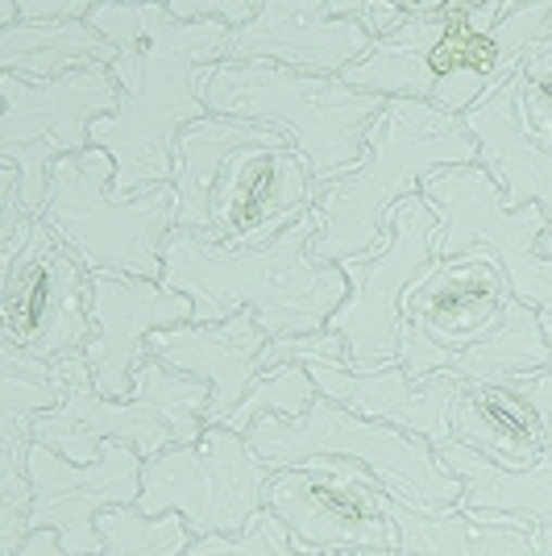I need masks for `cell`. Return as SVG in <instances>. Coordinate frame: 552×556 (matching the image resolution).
Wrapping results in <instances>:
<instances>
[{"instance_id":"6da1fadb","label":"cell","mask_w":552,"mask_h":556,"mask_svg":"<svg viewBox=\"0 0 552 556\" xmlns=\"http://www.w3.org/2000/svg\"><path fill=\"white\" fill-rule=\"evenodd\" d=\"M88 22L116 47L109 71L121 84V104L96 121L92 146L113 159L121 195L171 187L179 138L208 116L204 71L225 63L237 29L175 22L159 0H96Z\"/></svg>"},{"instance_id":"7a4b0ae2","label":"cell","mask_w":552,"mask_h":556,"mask_svg":"<svg viewBox=\"0 0 552 556\" xmlns=\"http://www.w3.org/2000/svg\"><path fill=\"white\" fill-rule=\"evenodd\" d=\"M544 47H552V0H432L407 4V17L341 79L357 92L424 100L465 116Z\"/></svg>"},{"instance_id":"3957f363","label":"cell","mask_w":552,"mask_h":556,"mask_svg":"<svg viewBox=\"0 0 552 556\" xmlns=\"http://www.w3.org/2000/svg\"><path fill=\"white\" fill-rule=\"evenodd\" d=\"M175 229L229 250H258L316 212L321 184L278 129L212 116L196 121L175 150Z\"/></svg>"},{"instance_id":"277c9868","label":"cell","mask_w":552,"mask_h":556,"mask_svg":"<svg viewBox=\"0 0 552 556\" xmlns=\"http://www.w3.org/2000/svg\"><path fill=\"white\" fill-rule=\"evenodd\" d=\"M316 232V212L258 250H229L200 232L175 229L162 254V282L196 303L191 325H225L237 312H250L271 341L308 337L328 328L349 300L341 262L312 254Z\"/></svg>"},{"instance_id":"5b68a950","label":"cell","mask_w":552,"mask_h":556,"mask_svg":"<svg viewBox=\"0 0 552 556\" xmlns=\"http://www.w3.org/2000/svg\"><path fill=\"white\" fill-rule=\"evenodd\" d=\"M478 163V141L465 121L424 100H387L357 170L321 187V232L312 254L321 262L378 254L391 241V212L424 191L449 166Z\"/></svg>"},{"instance_id":"8992f818","label":"cell","mask_w":552,"mask_h":556,"mask_svg":"<svg viewBox=\"0 0 552 556\" xmlns=\"http://www.w3.org/2000/svg\"><path fill=\"white\" fill-rule=\"evenodd\" d=\"M204 104L212 116L278 129L324 187L362 166L369 129L387 109V96L357 92L341 75H308L271 63H216L204 71Z\"/></svg>"},{"instance_id":"52a82bcc","label":"cell","mask_w":552,"mask_h":556,"mask_svg":"<svg viewBox=\"0 0 552 556\" xmlns=\"http://www.w3.org/2000/svg\"><path fill=\"white\" fill-rule=\"evenodd\" d=\"M67 399L34 419V441L63 453L75 465L100 462L104 444H134L141 457H159L175 444H196L208 428V382L162 366L150 357L141 366L129 399L96 391L84 357L63 362Z\"/></svg>"},{"instance_id":"ba28073f","label":"cell","mask_w":552,"mask_h":556,"mask_svg":"<svg viewBox=\"0 0 552 556\" xmlns=\"http://www.w3.org/2000/svg\"><path fill=\"white\" fill-rule=\"evenodd\" d=\"M113 179V159L96 146L59 159L50 170L42 220L92 275L162 282V254L175 232V191L150 187L141 195H121Z\"/></svg>"},{"instance_id":"9c48e42d","label":"cell","mask_w":552,"mask_h":556,"mask_svg":"<svg viewBox=\"0 0 552 556\" xmlns=\"http://www.w3.org/2000/svg\"><path fill=\"white\" fill-rule=\"evenodd\" d=\"M250 448L271 469H291L308 457H349L407 507H457L461 478L437 457V448L403 428L353 416L349 407L316 394L300 419L266 416L246 432Z\"/></svg>"},{"instance_id":"30bf717a","label":"cell","mask_w":552,"mask_h":556,"mask_svg":"<svg viewBox=\"0 0 552 556\" xmlns=\"http://www.w3.org/2000/svg\"><path fill=\"white\" fill-rule=\"evenodd\" d=\"M275 469L250 448L246 432L208 424L196 444H175L141 465L146 515H184L191 535H241L266 510Z\"/></svg>"},{"instance_id":"8fae6325","label":"cell","mask_w":552,"mask_h":556,"mask_svg":"<svg viewBox=\"0 0 552 556\" xmlns=\"http://www.w3.org/2000/svg\"><path fill=\"white\" fill-rule=\"evenodd\" d=\"M121 84L109 67L71 71L50 84L0 75V163L17 166L29 216H42L59 159L92 150L96 121L116 113Z\"/></svg>"},{"instance_id":"7c38bea8","label":"cell","mask_w":552,"mask_h":556,"mask_svg":"<svg viewBox=\"0 0 552 556\" xmlns=\"http://www.w3.org/2000/svg\"><path fill=\"white\" fill-rule=\"evenodd\" d=\"M0 345L34 362L63 366L92 341V270L42 216H34L22 254L4 262Z\"/></svg>"},{"instance_id":"4fadbf2b","label":"cell","mask_w":552,"mask_h":556,"mask_svg":"<svg viewBox=\"0 0 552 556\" xmlns=\"http://www.w3.org/2000/svg\"><path fill=\"white\" fill-rule=\"evenodd\" d=\"M387 498L391 490L349 457H308L275 469L266 486V510L308 556L399 553Z\"/></svg>"},{"instance_id":"5bb4252c","label":"cell","mask_w":552,"mask_h":556,"mask_svg":"<svg viewBox=\"0 0 552 556\" xmlns=\"http://www.w3.org/2000/svg\"><path fill=\"white\" fill-rule=\"evenodd\" d=\"M424 200L440 212L437 257H461L469 250H486L499 257L515 300L552 312V257H544L540 241L549 229V212L506 208L499 184L486 175L482 163L449 166L424 184Z\"/></svg>"},{"instance_id":"9a60e30c","label":"cell","mask_w":552,"mask_h":556,"mask_svg":"<svg viewBox=\"0 0 552 556\" xmlns=\"http://www.w3.org/2000/svg\"><path fill=\"white\" fill-rule=\"evenodd\" d=\"M387 229H391L387 250L341 262V270L349 278V300L328 320V328L349 349V370L357 374L399 362V345H403V295L437 257L440 212L419 191V195L403 200L391 212Z\"/></svg>"},{"instance_id":"2e32d148","label":"cell","mask_w":552,"mask_h":556,"mask_svg":"<svg viewBox=\"0 0 552 556\" xmlns=\"http://www.w3.org/2000/svg\"><path fill=\"white\" fill-rule=\"evenodd\" d=\"M141 457L134 444H104L100 462L75 465L34 441L29 448V528L59 532L67 556L100 553V515L141 498Z\"/></svg>"},{"instance_id":"e0dca14e","label":"cell","mask_w":552,"mask_h":556,"mask_svg":"<svg viewBox=\"0 0 552 556\" xmlns=\"http://www.w3.org/2000/svg\"><path fill=\"white\" fill-rule=\"evenodd\" d=\"M191 316L196 303L166 282L92 275V341L84 349V362L96 378V391L129 399L141 366L150 362V337L191 325Z\"/></svg>"},{"instance_id":"ac0fdd59","label":"cell","mask_w":552,"mask_h":556,"mask_svg":"<svg viewBox=\"0 0 552 556\" xmlns=\"http://www.w3.org/2000/svg\"><path fill=\"white\" fill-rule=\"evenodd\" d=\"M374 47L366 25L341 17L337 0H262V13L233 34L225 63H271L308 75H346Z\"/></svg>"},{"instance_id":"d6986e66","label":"cell","mask_w":552,"mask_h":556,"mask_svg":"<svg viewBox=\"0 0 552 556\" xmlns=\"http://www.w3.org/2000/svg\"><path fill=\"white\" fill-rule=\"evenodd\" d=\"M515 300L499 257L469 250L461 257H432L403 295V325L440 349H474L494 337Z\"/></svg>"},{"instance_id":"ffe728a7","label":"cell","mask_w":552,"mask_h":556,"mask_svg":"<svg viewBox=\"0 0 552 556\" xmlns=\"http://www.w3.org/2000/svg\"><path fill=\"white\" fill-rule=\"evenodd\" d=\"M67 399L63 366L34 362L0 345V556H13L29 540V448L34 419Z\"/></svg>"},{"instance_id":"44dd1931","label":"cell","mask_w":552,"mask_h":556,"mask_svg":"<svg viewBox=\"0 0 552 556\" xmlns=\"http://www.w3.org/2000/svg\"><path fill=\"white\" fill-rule=\"evenodd\" d=\"M453 441L503 469H531L552 448V366L461 387Z\"/></svg>"},{"instance_id":"7402d4cb","label":"cell","mask_w":552,"mask_h":556,"mask_svg":"<svg viewBox=\"0 0 552 556\" xmlns=\"http://www.w3.org/2000/svg\"><path fill=\"white\" fill-rule=\"evenodd\" d=\"M266 353L271 337L250 312H237L225 325H179L150 337V357L208 382V424H225L246 403L253 382L271 370Z\"/></svg>"},{"instance_id":"603a6c76","label":"cell","mask_w":552,"mask_h":556,"mask_svg":"<svg viewBox=\"0 0 552 556\" xmlns=\"http://www.w3.org/2000/svg\"><path fill=\"white\" fill-rule=\"evenodd\" d=\"M316 378V391L333 403L349 407L353 416L378 419V424H391L403 428L419 441H428L432 448L453 441V412H457L461 387L457 378L437 374V378H424L415 382L407 378V370L391 362V366H378V370H346V366H308Z\"/></svg>"},{"instance_id":"cb8c5ba5","label":"cell","mask_w":552,"mask_h":556,"mask_svg":"<svg viewBox=\"0 0 552 556\" xmlns=\"http://www.w3.org/2000/svg\"><path fill=\"white\" fill-rule=\"evenodd\" d=\"M399 366L407 378L424 382L449 374L457 382H499V378H519V374H536L552 366V345L540 325V312L528 303L511 300L503 325L494 337H486L474 349H440L432 345L424 332L403 325V345H399Z\"/></svg>"},{"instance_id":"d4e9b609","label":"cell","mask_w":552,"mask_h":556,"mask_svg":"<svg viewBox=\"0 0 552 556\" xmlns=\"http://www.w3.org/2000/svg\"><path fill=\"white\" fill-rule=\"evenodd\" d=\"M465 129L478 141V163L499 184L506 208H536L549 212L552 220V150L531 138L519 113V79L478 100L461 116Z\"/></svg>"},{"instance_id":"484cf974","label":"cell","mask_w":552,"mask_h":556,"mask_svg":"<svg viewBox=\"0 0 552 556\" xmlns=\"http://www.w3.org/2000/svg\"><path fill=\"white\" fill-rule=\"evenodd\" d=\"M399 553L407 556H540L536 528L503 515H469L461 507H407L387 498Z\"/></svg>"},{"instance_id":"4316f807","label":"cell","mask_w":552,"mask_h":556,"mask_svg":"<svg viewBox=\"0 0 552 556\" xmlns=\"http://www.w3.org/2000/svg\"><path fill=\"white\" fill-rule=\"evenodd\" d=\"M437 457L449 465V473L461 478V510L469 515H503L519 519L528 528L552 523V448L531 469H503L486 462L482 453L449 441L437 448Z\"/></svg>"},{"instance_id":"83f0119b","label":"cell","mask_w":552,"mask_h":556,"mask_svg":"<svg viewBox=\"0 0 552 556\" xmlns=\"http://www.w3.org/2000/svg\"><path fill=\"white\" fill-rule=\"evenodd\" d=\"M116 47L92 22H17L0 29V75L50 84L71 71L113 67Z\"/></svg>"},{"instance_id":"f1b7e54d","label":"cell","mask_w":552,"mask_h":556,"mask_svg":"<svg viewBox=\"0 0 552 556\" xmlns=\"http://www.w3.org/2000/svg\"><path fill=\"white\" fill-rule=\"evenodd\" d=\"M100 553L92 556H184L196 540L184 515H146L138 503L113 507L100 515Z\"/></svg>"},{"instance_id":"f546056e","label":"cell","mask_w":552,"mask_h":556,"mask_svg":"<svg viewBox=\"0 0 552 556\" xmlns=\"http://www.w3.org/2000/svg\"><path fill=\"white\" fill-rule=\"evenodd\" d=\"M316 378L308 366H275L271 374H262L253 382V391L246 394V403L225 419V428L233 432H250L258 419L266 416H287L300 419L312 403H316Z\"/></svg>"},{"instance_id":"4dcf8cb0","label":"cell","mask_w":552,"mask_h":556,"mask_svg":"<svg viewBox=\"0 0 552 556\" xmlns=\"http://www.w3.org/2000/svg\"><path fill=\"white\" fill-rule=\"evenodd\" d=\"M184 556H308L291 544V532L271 510H262L241 535H196ZM341 556V553H328Z\"/></svg>"},{"instance_id":"1f68e13d","label":"cell","mask_w":552,"mask_h":556,"mask_svg":"<svg viewBox=\"0 0 552 556\" xmlns=\"http://www.w3.org/2000/svg\"><path fill=\"white\" fill-rule=\"evenodd\" d=\"M519 113L531 138L552 150V47L536 50L519 67Z\"/></svg>"},{"instance_id":"d6a6232c","label":"cell","mask_w":552,"mask_h":556,"mask_svg":"<svg viewBox=\"0 0 552 556\" xmlns=\"http://www.w3.org/2000/svg\"><path fill=\"white\" fill-rule=\"evenodd\" d=\"M166 9H171L175 22H221L229 29H241L262 13V0H166Z\"/></svg>"},{"instance_id":"836d02e7","label":"cell","mask_w":552,"mask_h":556,"mask_svg":"<svg viewBox=\"0 0 552 556\" xmlns=\"http://www.w3.org/2000/svg\"><path fill=\"white\" fill-rule=\"evenodd\" d=\"M96 0H17V22H88Z\"/></svg>"},{"instance_id":"e575fe53","label":"cell","mask_w":552,"mask_h":556,"mask_svg":"<svg viewBox=\"0 0 552 556\" xmlns=\"http://www.w3.org/2000/svg\"><path fill=\"white\" fill-rule=\"evenodd\" d=\"M13 556H67V548H63L59 532L42 528V532H29V540H25V544Z\"/></svg>"},{"instance_id":"d590c367","label":"cell","mask_w":552,"mask_h":556,"mask_svg":"<svg viewBox=\"0 0 552 556\" xmlns=\"http://www.w3.org/2000/svg\"><path fill=\"white\" fill-rule=\"evenodd\" d=\"M540 250H544V257H552V225L544 229V241H540ZM540 325H544V337H549V345H552V312H540Z\"/></svg>"},{"instance_id":"8d00e7d4","label":"cell","mask_w":552,"mask_h":556,"mask_svg":"<svg viewBox=\"0 0 552 556\" xmlns=\"http://www.w3.org/2000/svg\"><path fill=\"white\" fill-rule=\"evenodd\" d=\"M536 548H540V556H552V523L536 528Z\"/></svg>"},{"instance_id":"74e56055","label":"cell","mask_w":552,"mask_h":556,"mask_svg":"<svg viewBox=\"0 0 552 556\" xmlns=\"http://www.w3.org/2000/svg\"><path fill=\"white\" fill-rule=\"evenodd\" d=\"M353 556H407V553H353Z\"/></svg>"}]
</instances>
